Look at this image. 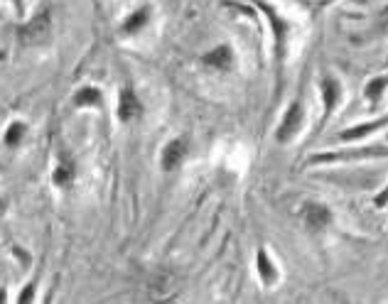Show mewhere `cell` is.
<instances>
[{
  "mask_svg": "<svg viewBox=\"0 0 388 304\" xmlns=\"http://www.w3.org/2000/svg\"><path fill=\"white\" fill-rule=\"evenodd\" d=\"M202 61L207 66H214V69H231L233 66V50L229 45H219L214 47L212 52H207V55L202 57Z\"/></svg>",
  "mask_w": 388,
  "mask_h": 304,
  "instance_id": "6",
  "label": "cell"
},
{
  "mask_svg": "<svg viewBox=\"0 0 388 304\" xmlns=\"http://www.w3.org/2000/svg\"><path fill=\"white\" fill-rule=\"evenodd\" d=\"M383 128V120H373V123H366V125H357V128H349L342 133V140H359V138H366L368 133H373V130Z\"/></svg>",
  "mask_w": 388,
  "mask_h": 304,
  "instance_id": "14",
  "label": "cell"
},
{
  "mask_svg": "<svg viewBox=\"0 0 388 304\" xmlns=\"http://www.w3.org/2000/svg\"><path fill=\"white\" fill-rule=\"evenodd\" d=\"M261 8L268 13V17H271V22H273V32H275L278 57H282V55H285V37H287V27H285V22H282L280 17L275 15V10H271V8H268L266 3H261Z\"/></svg>",
  "mask_w": 388,
  "mask_h": 304,
  "instance_id": "11",
  "label": "cell"
},
{
  "mask_svg": "<svg viewBox=\"0 0 388 304\" xmlns=\"http://www.w3.org/2000/svg\"><path fill=\"white\" fill-rule=\"evenodd\" d=\"M319 91H322L324 110L332 113V110L337 108L339 101H342V86H339V81H334V79H324L322 84H319Z\"/></svg>",
  "mask_w": 388,
  "mask_h": 304,
  "instance_id": "8",
  "label": "cell"
},
{
  "mask_svg": "<svg viewBox=\"0 0 388 304\" xmlns=\"http://www.w3.org/2000/svg\"><path fill=\"white\" fill-rule=\"evenodd\" d=\"M143 113V103L138 101V96L133 94V89H126L121 94V101H118V118L123 123H131V120L141 118Z\"/></svg>",
  "mask_w": 388,
  "mask_h": 304,
  "instance_id": "5",
  "label": "cell"
},
{
  "mask_svg": "<svg viewBox=\"0 0 388 304\" xmlns=\"http://www.w3.org/2000/svg\"><path fill=\"white\" fill-rule=\"evenodd\" d=\"M74 177H76V167L71 160H62L59 165L55 167V172H52V182H55V187H59V189H69Z\"/></svg>",
  "mask_w": 388,
  "mask_h": 304,
  "instance_id": "9",
  "label": "cell"
},
{
  "mask_svg": "<svg viewBox=\"0 0 388 304\" xmlns=\"http://www.w3.org/2000/svg\"><path fill=\"white\" fill-rule=\"evenodd\" d=\"M256 268H258V275H261V280L266 284H273L278 280V275H280L275 265H273V260L268 258L266 250H261V253L256 255Z\"/></svg>",
  "mask_w": 388,
  "mask_h": 304,
  "instance_id": "13",
  "label": "cell"
},
{
  "mask_svg": "<svg viewBox=\"0 0 388 304\" xmlns=\"http://www.w3.org/2000/svg\"><path fill=\"white\" fill-rule=\"evenodd\" d=\"M303 221L308 229L312 231H322L329 226V221H332V214H329V209L324 204H315V201H310V204L303 206Z\"/></svg>",
  "mask_w": 388,
  "mask_h": 304,
  "instance_id": "4",
  "label": "cell"
},
{
  "mask_svg": "<svg viewBox=\"0 0 388 304\" xmlns=\"http://www.w3.org/2000/svg\"><path fill=\"white\" fill-rule=\"evenodd\" d=\"M25 138H27L25 120H13V123L6 128V133H3V143H6L8 147H17L20 143H25Z\"/></svg>",
  "mask_w": 388,
  "mask_h": 304,
  "instance_id": "12",
  "label": "cell"
},
{
  "mask_svg": "<svg viewBox=\"0 0 388 304\" xmlns=\"http://www.w3.org/2000/svg\"><path fill=\"white\" fill-rule=\"evenodd\" d=\"M303 120H305V110H303V106H300V101H295V103L285 110V115H282L280 128L275 130L278 143H290V140L300 133V128H303Z\"/></svg>",
  "mask_w": 388,
  "mask_h": 304,
  "instance_id": "2",
  "label": "cell"
},
{
  "mask_svg": "<svg viewBox=\"0 0 388 304\" xmlns=\"http://www.w3.org/2000/svg\"><path fill=\"white\" fill-rule=\"evenodd\" d=\"M50 35H52L50 13H40V15H35L30 22L20 25V30H17V40H20V45H25V47L45 45V42L50 40Z\"/></svg>",
  "mask_w": 388,
  "mask_h": 304,
  "instance_id": "1",
  "label": "cell"
},
{
  "mask_svg": "<svg viewBox=\"0 0 388 304\" xmlns=\"http://www.w3.org/2000/svg\"><path fill=\"white\" fill-rule=\"evenodd\" d=\"M74 106L76 108H101L103 94L96 86H81L74 94Z\"/></svg>",
  "mask_w": 388,
  "mask_h": 304,
  "instance_id": "7",
  "label": "cell"
},
{
  "mask_svg": "<svg viewBox=\"0 0 388 304\" xmlns=\"http://www.w3.org/2000/svg\"><path fill=\"white\" fill-rule=\"evenodd\" d=\"M10 3H13V8H15L17 15H22V13H25V0H10Z\"/></svg>",
  "mask_w": 388,
  "mask_h": 304,
  "instance_id": "17",
  "label": "cell"
},
{
  "mask_svg": "<svg viewBox=\"0 0 388 304\" xmlns=\"http://www.w3.org/2000/svg\"><path fill=\"white\" fill-rule=\"evenodd\" d=\"M187 157V140L177 138L170 140V143L162 147V155H160V167L165 172H175L177 167L182 165V160Z\"/></svg>",
  "mask_w": 388,
  "mask_h": 304,
  "instance_id": "3",
  "label": "cell"
},
{
  "mask_svg": "<svg viewBox=\"0 0 388 304\" xmlns=\"http://www.w3.org/2000/svg\"><path fill=\"white\" fill-rule=\"evenodd\" d=\"M148 20H150V8H138L133 15H128L126 20H123V27L121 32L123 35H136L138 30H143V27L148 25Z\"/></svg>",
  "mask_w": 388,
  "mask_h": 304,
  "instance_id": "10",
  "label": "cell"
},
{
  "mask_svg": "<svg viewBox=\"0 0 388 304\" xmlns=\"http://www.w3.org/2000/svg\"><path fill=\"white\" fill-rule=\"evenodd\" d=\"M386 204V191H381V196H376V206H383Z\"/></svg>",
  "mask_w": 388,
  "mask_h": 304,
  "instance_id": "18",
  "label": "cell"
},
{
  "mask_svg": "<svg viewBox=\"0 0 388 304\" xmlns=\"http://www.w3.org/2000/svg\"><path fill=\"white\" fill-rule=\"evenodd\" d=\"M17 299H20V302H32V299H35V282L27 284V287L22 289L20 297H17Z\"/></svg>",
  "mask_w": 388,
  "mask_h": 304,
  "instance_id": "16",
  "label": "cell"
},
{
  "mask_svg": "<svg viewBox=\"0 0 388 304\" xmlns=\"http://www.w3.org/2000/svg\"><path fill=\"white\" fill-rule=\"evenodd\" d=\"M386 91V76H378V79H371L368 81V86H366V96L371 101H376L378 96Z\"/></svg>",
  "mask_w": 388,
  "mask_h": 304,
  "instance_id": "15",
  "label": "cell"
},
{
  "mask_svg": "<svg viewBox=\"0 0 388 304\" xmlns=\"http://www.w3.org/2000/svg\"><path fill=\"white\" fill-rule=\"evenodd\" d=\"M8 299V294H6V289H0V302H6Z\"/></svg>",
  "mask_w": 388,
  "mask_h": 304,
  "instance_id": "19",
  "label": "cell"
}]
</instances>
